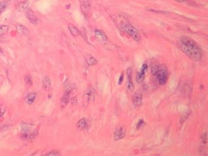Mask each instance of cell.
I'll return each instance as SVG.
<instances>
[{"label":"cell","mask_w":208,"mask_h":156,"mask_svg":"<svg viewBox=\"0 0 208 156\" xmlns=\"http://www.w3.org/2000/svg\"><path fill=\"white\" fill-rule=\"evenodd\" d=\"M142 124H144V121L141 119L139 122H138V124H137V129H139L140 127L142 126Z\"/></svg>","instance_id":"25"},{"label":"cell","mask_w":208,"mask_h":156,"mask_svg":"<svg viewBox=\"0 0 208 156\" xmlns=\"http://www.w3.org/2000/svg\"><path fill=\"white\" fill-rule=\"evenodd\" d=\"M127 87L129 91H133L134 85L132 81V70L128 68L127 70Z\"/></svg>","instance_id":"8"},{"label":"cell","mask_w":208,"mask_h":156,"mask_svg":"<svg viewBox=\"0 0 208 156\" xmlns=\"http://www.w3.org/2000/svg\"><path fill=\"white\" fill-rule=\"evenodd\" d=\"M25 15L27 18L29 20V22L34 24L37 25L38 23V18L37 17L36 15L33 11V10L30 8H27L25 10Z\"/></svg>","instance_id":"4"},{"label":"cell","mask_w":208,"mask_h":156,"mask_svg":"<svg viewBox=\"0 0 208 156\" xmlns=\"http://www.w3.org/2000/svg\"><path fill=\"white\" fill-rule=\"evenodd\" d=\"M94 34L97 40L103 44H107L109 41L107 35L101 30H95Z\"/></svg>","instance_id":"5"},{"label":"cell","mask_w":208,"mask_h":156,"mask_svg":"<svg viewBox=\"0 0 208 156\" xmlns=\"http://www.w3.org/2000/svg\"><path fill=\"white\" fill-rule=\"evenodd\" d=\"M148 69V66L147 64H143V65L141 68V70L139 72H138L137 75L136 77V80L137 83H141L144 80V77H145V73L147 72V70Z\"/></svg>","instance_id":"7"},{"label":"cell","mask_w":208,"mask_h":156,"mask_svg":"<svg viewBox=\"0 0 208 156\" xmlns=\"http://www.w3.org/2000/svg\"><path fill=\"white\" fill-rule=\"evenodd\" d=\"M179 49L188 57L195 61H199L202 57V51L198 45L189 37L183 36L178 41Z\"/></svg>","instance_id":"1"},{"label":"cell","mask_w":208,"mask_h":156,"mask_svg":"<svg viewBox=\"0 0 208 156\" xmlns=\"http://www.w3.org/2000/svg\"><path fill=\"white\" fill-rule=\"evenodd\" d=\"M86 62L87 63V65L88 66H94L96 65L97 63H98V61H97L96 59H95L94 57L92 55H87L86 57Z\"/></svg>","instance_id":"16"},{"label":"cell","mask_w":208,"mask_h":156,"mask_svg":"<svg viewBox=\"0 0 208 156\" xmlns=\"http://www.w3.org/2000/svg\"><path fill=\"white\" fill-rule=\"evenodd\" d=\"M142 103V96L141 93H136L133 98V103L135 107H140Z\"/></svg>","instance_id":"11"},{"label":"cell","mask_w":208,"mask_h":156,"mask_svg":"<svg viewBox=\"0 0 208 156\" xmlns=\"http://www.w3.org/2000/svg\"><path fill=\"white\" fill-rule=\"evenodd\" d=\"M3 53H4L3 49L1 47H0V55H3Z\"/></svg>","instance_id":"28"},{"label":"cell","mask_w":208,"mask_h":156,"mask_svg":"<svg viewBox=\"0 0 208 156\" xmlns=\"http://www.w3.org/2000/svg\"><path fill=\"white\" fill-rule=\"evenodd\" d=\"M5 108L4 107L3 105H1L0 106V118H1L3 115L5 114Z\"/></svg>","instance_id":"23"},{"label":"cell","mask_w":208,"mask_h":156,"mask_svg":"<svg viewBox=\"0 0 208 156\" xmlns=\"http://www.w3.org/2000/svg\"><path fill=\"white\" fill-rule=\"evenodd\" d=\"M207 133L205 132L202 135H201V141H202V143L203 144H206L207 143Z\"/></svg>","instance_id":"22"},{"label":"cell","mask_w":208,"mask_h":156,"mask_svg":"<svg viewBox=\"0 0 208 156\" xmlns=\"http://www.w3.org/2000/svg\"><path fill=\"white\" fill-rule=\"evenodd\" d=\"M29 5V2L28 0H24V1L20 2L17 3L15 5L16 9L18 11H25L27 8H29L28 7Z\"/></svg>","instance_id":"10"},{"label":"cell","mask_w":208,"mask_h":156,"mask_svg":"<svg viewBox=\"0 0 208 156\" xmlns=\"http://www.w3.org/2000/svg\"><path fill=\"white\" fill-rule=\"evenodd\" d=\"M25 82L26 85L28 86H31L33 85V80H32V76L30 74H27L25 76Z\"/></svg>","instance_id":"20"},{"label":"cell","mask_w":208,"mask_h":156,"mask_svg":"<svg viewBox=\"0 0 208 156\" xmlns=\"http://www.w3.org/2000/svg\"><path fill=\"white\" fill-rule=\"evenodd\" d=\"M42 85H43V87L45 90H50L52 85V81L50 77L47 76L44 77L43 81H42Z\"/></svg>","instance_id":"12"},{"label":"cell","mask_w":208,"mask_h":156,"mask_svg":"<svg viewBox=\"0 0 208 156\" xmlns=\"http://www.w3.org/2000/svg\"><path fill=\"white\" fill-rule=\"evenodd\" d=\"M123 80H124V74H121V76H120V77L119 81V85L122 84V83Z\"/></svg>","instance_id":"27"},{"label":"cell","mask_w":208,"mask_h":156,"mask_svg":"<svg viewBox=\"0 0 208 156\" xmlns=\"http://www.w3.org/2000/svg\"><path fill=\"white\" fill-rule=\"evenodd\" d=\"M176 1L178 2H180V3H183V2H187V0H176Z\"/></svg>","instance_id":"29"},{"label":"cell","mask_w":208,"mask_h":156,"mask_svg":"<svg viewBox=\"0 0 208 156\" xmlns=\"http://www.w3.org/2000/svg\"><path fill=\"white\" fill-rule=\"evenodd\" d=\"M88 1H90V2H92V0H88Z\"/></svg>","instance_id":"30"},{"label":"cell","mask_w":208,"mask_h":156,"mask_svg":"<svg viewBox=\"0 0 208 156\" xmlns=\"http://www.w3.org/2000/svg\"><path fill=\"white\" fill-rule=\"evenodd\" d=\"M121 28L123 31L130 35L134 40L137 42H139L141 40V34L139 31L132 25L129 24H124L121 25Z\"/></svg>","instance_id":"2"},{"label":"cell","mask_w":208,"mask_h":156,"mask_svg":"<svg viewBox=\"0 0 208 156\" xmlns=\"http://www.w3.org/2000/svg\"><path fill=\"white\" fill-rule=\"evenodd\" d=\"M46 155H55V156H59L61 155V153L59 150H52L50 152L46 154Z\"/></svg>","instance_id":"21"},{"label":"cell","mask_w":208,"mask_h":156,"mask_svg":"<svg viewBox=\"0 0 208 156\" xmlns=\"http://www.w3.org/2000/svg\"><path fill=\"white\" fill-rule=\"evenodd\" d=\"M158 68H159V67H157V66H153V67H152L151 72H152V74H153L154 75H156L157 72L158 70Z\"/></svg>","instance_id":"24"},{"label":"cell","mask_w":208,"mask_h":156,"mask_svg":"<svg viewBox=\"0 0 208 156\" xmlns=\"http://www.w3.org/2000/svg\"><path fill=\"white\" fill-rule=\"evenodd\" d=\"M78 102V100H77V98H76L75 97H74L71 99V103L74 105V104H76Z\"/></svg>","instance_id":"26"},{"label":"cell","mask_w":208,"mask_h":156,"mask_svg":"<svg viewBox=\"0 0 208 156\" xmlns=\"http://www.w3.org/2000/svg\"><path fill=\"white\" fill-rule=\"evenodd\" d=\"M9 31V27L7 25H0V37L3 36Z\"/></svg>","instance_id":"19"},{"label":"cell","mask_w":208,"mask_h":156,"mask_svg":"<svg viewBox=\"0 0 208 156\" xmlns=\"http://www.w3.org/2000/svg\"><path fill=\"white\" fill-rule=\"evenodd\" d=\"M76 127H77L79 130H85L88 127L87 119L85 118H83L81 120H79L77 122V124H76Z\"/></svg>","instance_id":"13"},{"label":"cell","mask_w":208,"mask_h":156,"mask_svg":"<svg viewBox=\"0 0 208 156\" xmlns=\"http://www.w3.org/2000/svg\"><path fill=\"white\" fill-rule=\"evenodd\" d=\"M68 30H69V31H70V34L74 37H78L80 34V31H79V30L78 29L77 27H76L75 26H74L72 24H69L68 25Z\"/></svg>","instance_id":"15"},{"label":"cell","mask_w":208,"mask_h":156,"mask_svg":"<svg viewBox=\"0 0 208 156\" xmlns=\"http://www.w3.org/2000/svg\"><path fill=\"white\" fill-rule=\"evenodd\" d=\"M125 136H126V130H125L122 127H117L116 130L115 131V133H114L115 140L117 141V140H121Z\"/></svg>","instance_id":"6"},{"label":"cell","mask_w":208,"mask_h":156,"mask_svg":"<svg viewBox=\"0 0 208 156\" xmlns=\"http://www.w3.org/2000/svg\"><path fill=\"white\" fill-rule=\"evenodd\" d=\"M70 90H68L65 91V93L63 94V96H62L61 98V108H65L68 105L69 100H70Z\"/></svg>","instance_id":"9"},{"label":"cell","mask_w":208,"mask_h":156,"mask_svg":"<svg viewBox=\"0 0 208 156\" xmlns=\"http://www.w3.org/2000/svg\"><path fill=\"white\" fill-rule=\"evenodd\" d=\"M156 76H157V77L159 83L160 85H165L168 80V72L166 67L164 65L159 67Z\"/></svg>","instance_id":"3"},{"label":"cell","mask_w":208,"mask_h":156,"mask_svg":"<svg viewBox=\"0 0 208 156\" xmlns=\"http://www.w3.org/2000/svg\"><path fill=\"white\" fill-rule=\"evenodd\" d=\"M37 98V94L36 93H29L26 96V97L25 98V102L27 104L31 105L34 102H35Z\"/></svg>","instance_id":"14"},{"label":"cell","mask_w":208,"mask_h":156,"mask_svg":"<svg viewBox=\"0 0 208 156\" xmlns=\"http://www.w3.org/2000/svg\"><path fill=\"white\" fill-rule=\"evenodd\" d=\"M16 30L18 33L20 34H25L28 32V29L25 26L21 24H18L16 25Z\"/></svg>","instance_id":"18"},{"label":"cell","mask_w":208,"mask_h":156,"mask_svg":"<svg viewBox=\"0 0 208 156\" xmlns=\"http://www.w3.org/2000/svg\"><path fill=\"white\" fill-rule=\"evenodd\" d=\"M10 5L9 0H4V1L0 2V15L4 12V11Z\"/></svg>","instance_id":"17"}]
</instances>
